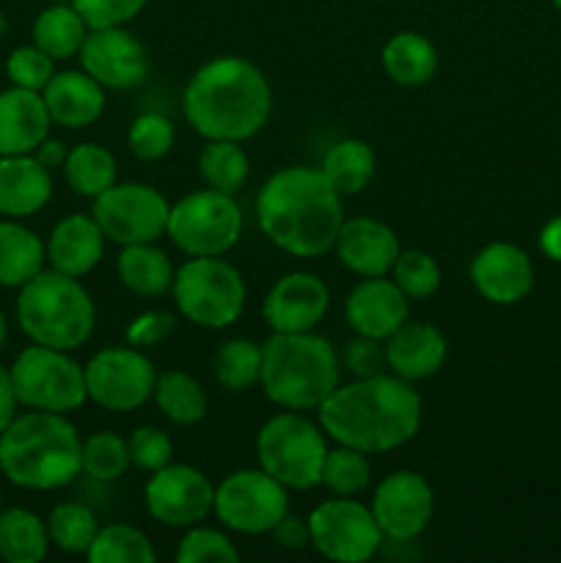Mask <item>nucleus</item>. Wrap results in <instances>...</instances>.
Segmentation results:
<instances>
[{
    "mask_svg": "<svg viewBox=\"0 0 561 563\" xmlns=\"http://www.w3.org/2000/svg\"><path fill=\"white\" fill-rule=\"evenodd\" d=\"M319 427L330 440L363 454H388L418 434L424 401L413 383L383 372L374 377H352L317 407Z\"/></svg>",
    "mask_w": 561,
    "mask_h": 563,
    "instance_id": "nucleus-1",
    "label": "nucleus"
},
{
    "mask_svg": "<svg viewBox=\"0 0 561 563\" xmlns=\"http://www.w3.org/2000/svg\"><path fill=\"white\" fill-rule=\"evenodd\" d=\"M256 218L262 234L275 247L295 258H319L333 251L344 209L322 168L289 165L262 185Z\"/></svg>",
    "mask_w": 561,
    "mask_h": 563,
    "instance_id": "nucleus-2",
    "label": "nucleus"
},
{
    "mask_svg": "<svg viewBox=\"0 0 561 563\" xmlns=\"http://www.w3.org/2000/svg\"><path fill=\"white\" fill-rule=\"evenodd\" d=\"M182 110L207 141H248L267 126L273 88L253 60L220 55L193 71L182 93Z\"/></svg>",
    "mask_w": 561,
    "mask_h": 563,
    "instance_id": "nucleus-3",
    "label": "nucleus"
},
{
    "mask_svg": "<svg viewBox=\"0 0 561 563\" xmlns=\"http://www.w3.org/2000/svg\"><path fill=\"white\" fill-rule=\"evenodd\" d=\"M0 473L14 487L53 493L82 473V440L61 412L28 410L0 434Z\"/></svg>",
    "mask_w": 561,
    "mask_h": 563,
    "instance_id": "nucleus-4",
    "label": "nucleus"
},
{
    "mask_svg": "<svg viewBox=\"0 0 561 563\" xmlns=\"http://www.w3.org/2000/svg\"><path fill=\"white\" fill-rule=\"evenodd\" d=\"M341 383V357L324 335L273 333L262 344L264 396L280 410H317Z\"/></svg>",
    "mask_w": 561,
    "mask_h": 563,
    "instance_id": "nucleus-5",
    "label": "nucleus"
},
{
    "mask_svg": "<svg viewBox=\"0 0 561 563\" xmlns=\"http://www.w3.org/2000/svg\"><path fill=\"white\" fill-rule=\"evenodd\" d=\"M16 322L31 344L77 350L86 344L97 324V306L80 278L42 269L16 295Z\"/></svg>",
    "mask_w": 561,
    "mask_h": 563,
    "instance_id": "nucleus-6",
    "label": "nucleus"
},
{
    "mask_svg": "<svg viewBox=\"0 0 561 563\" xmlns=\"http://www.w3.org/2000/svg\"><path fill=\"white\" fill-rule=\"evenodd\" d=\"M324 454L328 434L300 410L275 412L256 434L258 467L297 493L319 487Z\"/></svg>",
    "mask_w": 561,
    "mask_h": 563,
    "instance_id": "nucleus-7",
    "label": "nucleus"
},
{
    "mask_svg": "<svg viewBox=\"0 0 561 563\" xmlns=\"http://www.w3.org/2000/svg\"><path fill=\"white\" fill-rule=\"evenodd\" d=\"M170 295L187 322L223 330L245 311L248 286L240 269L223 256H190L176 269Z\"/></svg>",
    "mask_w": 561,
    "mask_h": 563,
    "instance_id": "nucleus-8",
    "label": "nucleus"
},
{
    "mask_svg": "<svg viewBox=\"0 0 561 563\" xmlns=\"http://www.w3.org/2000/svg\"><path fill=\"white\" fill-rule=\"evenodd\" d=\"M16 401L28 410L69 412L88 401L86 372L66 350L31 344L9 366Z\"/></svg>",
    "mask_w": 561,
    "mask_h": 563,
    "instance_id": "nucleus-9",
    "label": "nucleus"
},
{
    "mask_svg": "<svg viewBox=\"0 0 561 563\" xmlns=\"http://www.w3.org/2000/svg\"><path fill=\"white\" fill-rule=\"evenodd\" d=\"M242 209L234 196L207 187L170 207L165 236L187 256H223L242 236Z\"/></svg>",
    "mask_w": 561,
    "mask_h": 563,
    "instance_id": "nucleus-10",
    "label": "nucleus"
},
{
    "mask_svg": "<svg viewBox=\"0 0 561 563\" xmlns=\"http://www.w3.org/2000/svg\"><path fill=\"white\" fill-rule=\"evenodd\" d=\"M308 520L311 548L339 563H363L383 550L385 537L374 520L372 506L355 498L333 495L314 506Z\"/></svg>",
    "mask_w": 561,
    "mask_h": 563,
    "instance_id": "nucleus-11",
    "label": "nucleus"
},
{
    "mask_svg": "<svg viewBox=\"0 0 561 563\" xmlns=\"http://www.w3.org/2000/svg\"><path fill=\"white\" fill-rule=\"evenodd\" d=\"M289 511V489L262 467L234 471L215 487V517L220 526L245 537L270 533Z\"/></svg>",
    "mask_w": 561,
    "mask_h": 563,
    "instance_id": "nucleus-12",
    "label": "nucleus"
},
{
    "mask_svg": "<svg viewBox=\"0 0 561 563\" xmlns=\"http://www.w3.org/2000/svg\"><path fill=\"white\" fill-rule=\"evenodd\" d=\"M170 203L163 192L143 181H116L94 198L91 214L102 229L105 240L119 247L138 242H157L165 236Z\"/></svg>",
    "mask_w": 561,
    "mask_h": 563,
    "instance_id": "nucleus-13",
    "label": "nucleus"
},
{
    "mask_svg": "<svg viewBox=\"0 0 561 563\" xmlns=\"http://www.w3.org/2000/svg\"><path fill=\"white\" fill-rule=\"evenodd\" d=\"M88 399L110 412L141 410L154 396L157 372L148 355L135 346H105L82 366Z\"/></svg>",
    "mask_w": 561,
    "mask_h": 563,
    "instance_id": "nucleus-14",
    "label": "nucleus"
},
{
    "mask_svg": "<svg viewBox=\"0 0 561 563\" xmlns=\"http://www.w3.org/2000/svg\"><path fill=\"white\" fill-rule=\"evenodd\" d=\"M143 504L160 526L190 528L215 511V487L207 473L198 467L168 462L148 476Z\"/></svg>",
    "mask_w": 561,
    "mask_h": 563,
    "instance_id": "nucleus-15",
    "label": "nucleus"
},
{
    "mask_svg": "<svg viewBox=\"0 0 561 563\" xmlns=\"http://www.w3.org/2000/svg\"><path fill=\"white\" fill-rule=\"evenodd\" d=\"M372 511L385 542H416L435 515V489L416 471H396L374 487Z\"/></svg>",
    "mask_w": 561,
    "mask_h": 563,
    "instance_id": "nucleus-16",
    "label": "nucleus"
},
{
    "mask_svg": "<svg viewBox=\"0 0 561 563\" xmlns=\"http://www.w3.org/2000/svg\"><path fill=\"white\" fill-rule=\"evenodd\" d=\"M77 58L82 71H88L105 91L138 88L148 75L146 47L135 33L127 31V25L91 27Z\"/></svg>",
    "mask_w": 561,
    "mask_h": 563,
    "instance_id": "nucleus-17",
    "label": "nucleus"
},
{
    "mask_svg": "<svg viewBox=\"0 0 561 563\" xmlns=\"http://www.w3.org/2000/svg\"><path fill=\"white\" fill-rule=\"evenodd\" d=\"M330 308V289L314 273H289L270 286L264 297V322L273 333L317 330Z\"/></svg>",
    "mask_w": 561,
    "mask_h": 563,
    "instance_id": "nucleus-18",
    "label": "nucleus"
},
{
    "mask_svg": "<svg viewBox=\"0 0 561 563\" xmlns=\"http://www.w3.org/2000/svg\"><path fill=\"white\" fill-rule=\"evenodd\" d=\"M537 280L531 256L515 242H490L473 256L471 284L493 306L526 300Z\"/></svg>",
    "mask_w": 561,
    "mask_h": 563,
    "instance_id": "nucleus-19",
    "label": "nucleus"
},
{
    "mask_svg": "<svg viewBox=\"0 0 561 563\" xmlns=\"http://www.w3.org/2000/svg\"><path fill=\"white\" fill-rule=\"evenodd\" d=\"M344 319L352 333L385 341L410 319V300L388 275L361 278L346 295Z\"/></svg>",
    "mask_w": 561,
    "mask_h": 563,
    "instance_id": "nucleus-20",
    "label": "nucleus"
},
{
    "mask_svg": "<svg viewBox=\"0 0 561 563\" xmlns=\"http://www.w3.org/2000/svg\"><path fill=\"white\" fill-rule=\"evenodd\" d=\"M336 256L361 278L388 275L402 245L396 231L377 218H344L333 245Z\"/></svg>",
    "mask_w": 561,
    "mask_h": 563,
    "instance_id": "nucleus-21",
    "label": "nucleus"
},
{
    "mask_svg": "<svg viewBox=\"0 0 561 563\" xmlns=\"http://www.w3.org/2000/svg\"><path fill=\"white\" fill-rule=\"evenodd\" d=\"M446 357H449L446 335L429 322L407 319L399 330H394L385 339L388 372L407 379V383H418V379H427L432 374H438L443 368Z\"/></svg>",
    "mask_w": 561,
    "mask_h": 563,
    "instance_id": "nucleus-22",
    "label": "nucleus"
},
{
    "mask_svg": "<svg viewBox=\"0 0 561 563\" xmlns=\"http://www.w3.org/2000/svg\"><path fill=\"white\" fill-rule=\"evenodd\" d=\"M44 247L50 267L72 278H82L102 262L105 234L94 214H66L53 225Z\"/></svg>",
    "mask_w": 561,
    "mask_h": 563,
    "instance_id": "nucleus-23",
    "label": "nucleus"
},
{
    "mask_svg": "<svg viewBox=\"0 0 561 563\" xmlns=\"http://www.w3.org/2000/svg\"><path fill=\"white\" fill-rule=\"evenodd\" d=\"M53 198V170L33 154L0 157V218L22 220L42 212Z\"/></svg>",
    "mask_w": 561,
    "mask_h": 563,
    "instance_id": "nucleus-24",
    "label": "nucleus"
},
{
    "mask_svg": "<svg viewBox=\"0 0 561 563\" xmlns=\"http://www.w3.org/2000/svg\"><path fill=\"white\" fill-rule=\"evenodd\" d=\"M50 126L53 119L42 93L16 86L0 91V157L33 154L50 135Z\"/></svg>",
    "mask_w": 561,
    "mask_h": 563,
    "instance_id": "nucleus-25",
    "label": "nucleus"
},
{
    "mask_svg": "<svg viewBox=\"0 0 561 563\" xmlns=\"http://www.w3.org/2000/svg\"><path fill=\"white\" fill-rule=\"evenodd\" d=\"M53 124L82 130L105 113V88L82 69L55 71L42 91Z\"/></svg>",
    "mask_w": 561,
    "mask_h": 563,
    "instance_id": "nucleus-26",
    "label": "nucleus"
},
{
    "mask_svg": "<svg viewBox=\"0 0 561 563\" xmlns=\"http://www.w3.org/2000/svg\"><path fill=\"white\" fill-rule=\"evenodd\" d=\"M116 275L121 286L138 297H163L174 286L176 267L168 253L154 242H138V245L121 247L116 258Z\"/></svg>",
    "mask_w": 561,
    "mask_h": 563,
    "instance_id": "nucleus-27",
    "label": "nucleus"
},
{
    "mask_svg": "<svg viewBox=\"0 0 561 563\" xmlns=\"http://www.w3.org/2000/svg\"><path fill=\"white\" fill-rule=\"evenodd\" d=\"M383 69L396 86L421 88L438 75V49L424 33L399 31L383 44Z\"/></svg>",
    "mask_w": 561,
    "mask_h": 563,
    "instance_id": "nucleus-28",
    "label": "nucleus"
},
{
    "mask_svg": "<svg viewBox=\"0 0 561 563\" xmlns=\"http://www.w3.org/2000/svg\"><path fill=\"white\" fill-rule=\"evenodd\" d=\"M47 262V247L20 220H0V286L20 289L33 275H38Z\"/></svg>",
    "mask_w": 561,
    "mask_h": 563,
    "instance_id": "nucleus-29",
    "label": "nucleus"
},
{
    "mask_svg": "<svg viewBox=\"0 0 561 563\" xmlns=\"http://www.w3.org/2000/svg\"><path fill=\"white\" fill-rule=\"evenodd\" d=\"M322 174L324 179L333 185V190L341 198L358 196L369 187L377 170V157L374 148L361 137H344V141L333 143L322 157Z\"/></svg>",
    "mask_w": 561,
    "mask_h": 563,
    "instance_id": "nucleus-30",
    "label": "nucleus"
},
{
    "mask_svg": "<svg viewBox=\"0 0 561 563\" xmlns=\"http://www.w3.org/2000/svg\"><path fill=\"white\" fill-rule=\"evenodd\" d=\"M47 553V520L22 506L0 511V559L6 563H38Z\"/></svg>",
    "mask_w": 561,
    "mask_h": 563,
    "instance_id": "nucleus-31",
    "label": "nucleus"
},
{
    "mask_svg": "<svg viewBox=\"0 0 561 563\" xmlns=\"http://www.w3.org/2000/svg\"><path fill=\"white\" fill-rule=\"evenodd\" d=\"M88 31L86 20L80 16V11L72 3H55L47 5L42 14L33 22V44L38 49L50 55L53 60H66L75 58L80 53L82 42H86Z\"/></svg>",
    "mask_w": 561,
    "mask_h": 563,
    "instance_id": "nucleus-32",
    "label": "nucleus"
},
{
    "mask_svg": "<svg viewBox=\"0 0 561 563\" xmlns=\"http://www.w3.org/2000/svg\"><path fill=\"white\" fill-rule=\"evenodd\" d=\"M154 405L176 427H193L204 421L209 410V396L204 385L187 372H163L154 383Z\"/></svg>",
    "mask_w": 561,
    "mask_h": 563,
    "instance_id": "nucleus-33",
    "label": "nucleus"
},
{
    "mask_svg": "<svg viewBox=\"0 0 561 563\" xmlns=\"http://www.w3.org/2000/svg\"><path fill=\"white\" fill-rule=\"evenodd\" d=\"M66 185L82 198L102 196L108 187L119 181V163H116L113 152L99 143H77L69 148L64 163Z\"/></svg>",
    "mask_w": 561,
    "mask_h": 563,
    "instance_id": "nucleus-34",
    "label": "nucleus"
},
{
    "mask_svg": "<svg viewBox=\"0 0 561 563\" xmlns=\"http://www.w3.org/2000/svg\"><path fill=\"white\" fill-rule=\"evenodd\" d=\"M198 174L212 190L237 196L251 176V159L240 141H207L198 157Z\"/></svg>",
    "mask_w": 561,
    "mask_h": 563,
    "instance_id": "nucleus-35",
    "label": "nucleus"
},
{
    "mask_svg": "<svg viewBox=\"0 0 561 563\" xmlns=\"http://www.w3.org/2000/svg\"><path fill=\"white\" fill-rule=\"evenodd\" d=\"M86 559L91 563H154L157 550L141 528L110 522V526H99Z\"/></svg>",
    "mask_w": 561,
    "mask_h": 563,
    "instance_id": "nucleus-36",
    "label": "nucleus"
},
{
    "mask_svg": "<svg viewBox=\"0 0 561 563\" xmlns=\"http://www.w3.org/2000/svg\"><path fill=\"white\" fill-rule=\"evenodd\" d=\"M97 531V515L86 504H77V500H66V504L53 506V511L47 517L50 544L58 548L61 553L86 555Z\"/></svg>",
    "mask_w": 561,
    "mask_h": 563,
    "instance_id": "nucleus-37",
    "label": "nucleus"
},
{
    "mask_svg": "<svg viewBox=\"0 0 561 563\" xmlns=\"http://www.w3.org/2000/svg\"><path fill=\"white\" fill-rule=\"evenodd\" d=\"M212 374L226 390H251L262 374V344L229 339L212 357Z\"/></svg>",
    "mask_w": 561,
    "mask_h": 563,
    "instance_id": "nucleus-38",
    "label": "nucleus"
},
{
    "mask_svg": "<svg viewBox=\"0 0 561 563\" xmlns=\"http://www.w3.org/2000/svg\"><path fill=\"white\" fill-rule=\"evenodd\" d=\"M372 482V462L369 454L363 451L350 449V445L336 443V449H328L322 462V482L324 487L333 495H344V498H355Z\"/></svg>",
    "mask_w": 561,
    "mask_h": 563,
    "instance_id": "nucleus-39",
    "label": "nucleus"
},
{
    "mask_svg": "<svg viewBox=\"0 0 561 563\" xmlns=\"http://www.w3.org/2000/svg\"><path fill=\"white\" fill-rule=\"evenodd\" d=\"M130 465V445L121 434L94 432L82 440V473L94 482H119Z\"/></svg>",
    "mask_w": 561,
    "mask_h": 563,
    "instance_id": "nucleus-40",
    "label": "nucleus"
},
{
    "mask_svg": "<svg viewBox=\"0 0 561 563\" xmlns=\"http://www.w3.org/2000/svg\"><path fill=\"white\" fill-rule=\"evenodd\" d=\"M391 280L407 295V300H427L443 284L438 262L424 251H399L394 267H391Z\"/></svg>",
    "mask_w": 561,
    "mask_h": 563,
    "instance_id": "nucleus-41",
    "label": "nucleus"
},
{
    "mask_svg": "<svg viewBox=\"0 0 561 563\" xmlns=\"http://www.w3.org/2000/svg\"><path fill=\"white\" fill-rule=\"evenodd\" d=\"M179 563H234L240 561V550L231 542L229 533L209 526H190L176 548Z\"/></svg>",
    "mask_w": 561,
    "mask_h": 563,
    "instance_id": "nucleus-42",
    "label": "nucleus"
},
{
    "mask_svg": "<svg viewBox=\"0 0 561 563\" xmlns=\"http://www.w3.org/2000/svg\"><path fill=\"white\" fill-rule=\"evenodd\" d=\"M174 137L176 130L168 115L148 110V113H141L130 124L127 146L143 163H157V159L168 157V152L174 148Z\"/></svg>",
    "mask_w": 561,
    "mask_h": 563,
    "instance_id": "nucleus-43",
    "label": "nucleus"
},
{
    "mask_svg": "<svg viewBox=\"0 0 561 563\" xmlns=\"http://www.w3.org/2000/svg\"><path fill=\"white\" fill-rule=\"evenodd\" d=\"M53 75L55 60L50 58L44 49H38L36 44H25V47L11 49V55L6 58V77H9L11 86L16 88H28V91L42 93Z\"/></svg>",
    "mask_w": 561,
    "mask_h": 563,
    "instance_id": "nucleus-44",
    "label": "nucleus"
},
{
    "mask_svg": "<svg viewBox=\"0 0 561 563\" xmlns=\"http://www.w3.org/2000/svg\"><path fill=\"white\" fill-rule=\"evenodd\" d=\"M130 445V460L132 465L141 467V471L154 473L160 467L168 465L174 460V443H170V434L160 427H138L135 432L127 440Z\"/></svg>",
    "mask_w": 561,
    "mask_h": 563,
    "instance_id": "nucleus-45",
    "label": "nucleus"
},
{
    "mask_svg": "<svg viewBox=\"0 0 561 563\" xmlns=\"http://www.w3.org/2000/svg\"><path fill=\"white\" fill-rule=\"evenodd\" d=\"M341 368L352 374V377H374V374L388 372V361H385V341L369 339V335H352L341 350Z\"/></svg>",
    "mask_w": 561,
    "mask_h": 563,
    "instance_id": "nucleus-46",
    "label": "nucleus"
},
{
    "mask_svg": "<svg viewBox=\"0 0 561 563\" xmlns=\"http://www.w3.org/2000/svg\"><path fill=\"white\" fill-rule=\"evenodd\" d=\"M88 27H113L135 20L148 0H69Z\"/></svg>",
    "mask_w": 561,
    "mask_h": 563,
    "instance_id": "nucleus-47",
    "label": "nucleus"
},
{
    "mask_svg": "<svg viewBox=\"0 0 561 563\" xmlns=\"http://www.w3.org/2000/svg\"><path fill=\"white\" fill-rule=\"evenodd\" d=\"M176 330V317L163 308H148V311L138 313L135 319L127 328V344L135 346V350H154V346L163 344L168 335H174Z\"/></svg>",
    "mask_w": 561,
    "mask_h": 563,
    "instance_id": "nucleus-48",
    "label": "nucleus"
},
{
    "mask_svg": "<svg viewBox=\"0 0 561 563\" xmlns=\"http://www.w3.org/2000/svg\"><path fill=\"white\" fill-rule=\"evenodd\" d=\"M270 533H273L275 544H280L284 550H302L306 544H311L308 520H302V517L297 515H289V511L275 522V528Z\"/></svg>",
    "mask_w": 561,
    "mask_h": 563,
    "instance_id": "nucleus-49",
    "label": "nucleus"
},
{
    "mask_svg": "<svg viewBox=\"0 0 561 563\" xmlns=\"http://www.w3.org/2000/svg\"><path fill=\"white\" fill-rule=\"evenodd\" d=\"M16 407H20V401H16V394H14V385H11L9 368L0 366V434H3L6 427H9V423L14 421Z\"/></svg>",
    "mask_w": 561,
    "mask_h": 563,
    "instance_id": "nucleus-50",
    "label": "nucleus"
},
{
    "mask_svg": "<svg viewBox=\"0 0 561 563\" xmlns=\"http://www.w3.org/2000/svg\"><path fill=\"white\" fill-rule=\"evenodd\" d=\"M66 154H69V148H66V143H64V141H55V137L47 135V137H44V141L36 146V152H33V157H36L38 163H42L47 170H58V168H64Z\"/></svg>",
    "mask_w": 561,
    "mask_h": 563,
    "instance_id": "nucleus-51",
    "label": "nucleus"
},
{
    "mask_svg": "<svg viewBox=\"0 0 561 563\" xmlns=\"http://www.w3.org/2000/svg\"><path fill=\"white\" fill-rule=\"evenodd\" d=\"M539 251L550 258V262L561 264V214L550 218L539 231Z\"/></svg>",
    "mask_w": 561,
    "mask_h": 563,
    "instance_id": "nucleus-52",
    "label": "nucleus"
},
{
    "mask_svg": "<svg viewBox=\"0 0 561 563\" xmlns=\"http://www.w3.org/2000/svg\"><path fill=\"white\" fill-rule=\"evenodd\" d=\"M6 339H9V322H6V313L0 311V352H3Z\"/></svg>",
    "mask_w": 561,
    "mask_h": 563,
    "instance_id": "nucleus-53",
    "label": "nucleus"
},
{
    "mask_svg": "<svg viewBox=\"0 0 561 563\" xmlns=\"http://www.w3.org/2000/svg\"><path fill=\"white\" fill-rule=\"evenodd\" d=\"M6 31H9V20H6V14L0 11V36H6Z\"/></svg>",
    "mask_w": 561,
    "mask_h": 563,
    "instance_id": "nucleus-54",
    "label": "nucleus"
},
{
    "mask_svg": "<svg viewBox=\"0 0 561 563\" xmlns=\"http://www.w3.org/2000/svg\"><path fill=\"white\" fill-rule=\"evenodd\" d=\"M550 3H553V5H556V9H559V11H561V0H550Z\"/></svg>",
    "mask_w": 561,
    "mask_h": 563,
    "instance_id": "nucleus-55",
    "label": "nucleus"
},
{
    "mask_svg": "<svg viewBox=\"0 0 561 563\" xmlns=\"http://www.w3.org/2000/svg\"><path fill=\"white\" fill-rule=\"evenodd\" d=\"M0 511H3V493H0Z\"/></svg>",
    "mask_w": 561,
    "mask_h": 563,
    "instance_id": "nucleus-56",
    "label": "nucleus"
}]
</instances>
